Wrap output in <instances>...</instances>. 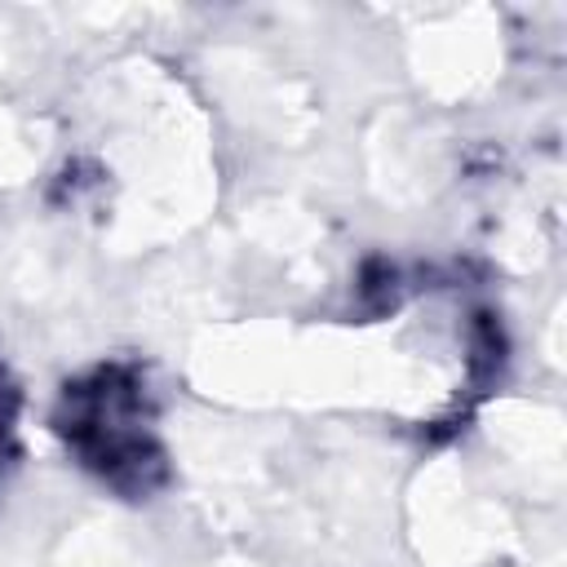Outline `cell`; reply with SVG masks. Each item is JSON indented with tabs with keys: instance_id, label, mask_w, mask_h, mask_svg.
<instances>
[{
	"instance_id": "cell-2",
	"label": "cell",
	"mask_w": 567,
	"mask_h": 567,
	"mask_svg": "<svg viewBox=\"0 0 567 567\" xmlns=\"http://www.w3.org/2000/svg\"><path fill=\"white\" fill-rule=\"evenodd\" d=\"M13 416H18V390H13V381L0 372V465H4V456L13 452Z\"/></svg>"
},
{
	"instance_id": "cell-1",
	"label": "cell",
	"mask_w": 567,
	"mask_h": 567,
	"mask_svg": "<svg viewBox=\"0 0 567 567\" xmlns=\"http://www.w3.org/2000/svg\"><path fill=\"white\" fill-rule=\"evenodd\" d=\"M58 430L75 456L120 492H151L164 478V447L151 434L146 381L133 368H97L66 385Z\"/></svg>"
}]
</instances>
